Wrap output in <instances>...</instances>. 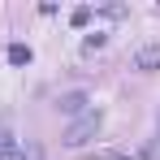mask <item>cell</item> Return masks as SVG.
Listing matches in <instances>:
<instances>
[{"label": "cell", "instance_id": "6da1fadb", "mask_svg": "<svg viewBox=\"0 0 160 160\" xmlns=\"http://www.w3.org/2000/svg\"><path fill=\"white\" fill-rule=\"evenodd\" d=\"M0 160H22V152H18V138L9 130H0Z\"/></svg>", "mask_w": 160, "mask_h": 160}, {"label": "cell", "instance_id": "3957f363", "mask_svg": "<svg viewBox=\"0 0 160 160\" xmlns=\"http://www.w3.org/2000/svg\"><path fill=\"white\" fill-rule=\"evenodd\" d=\"M9 61H13V65H30V48L26 43H13V48H9Z\"/></svg>", "mask_w": 160, "mask_h": 160}, {"label": "cell", "instance_id": "277c9868", "mask_svg": "<svg viewBox=\"0 0 160 160\" xmlns=\"http://www.w3.org/2000/svg\"><path fill=\"white\" fill-rule=\"evenodd\" d=\"M69 22H74V26H87V22H91V9H87V4L74 9V13H69Z\"/></svg>", "mask_w": 160, "mask_h": 160}, {"label": "cell", "instance_id": "5b68a950", "mask_svg": "<svg viewBox=\"0 0 160 160\" xmlns=\"http://www.w3.org/2000/svg\"><path fill=\"white\" fill-rule=\"evenodd\" d=\"M82 104H87L82 95H69V100H61V108H65V112H82Z\"/></svg>", "mask_w": 160, "mask_h": 160}, {"label": "cell", "instance_id": "7a4b0ae2", "mask_svg": "<svg viewBox=\"0 0 160 160\" xmlns=\"http://www.w3.org/2000/svg\"><path fill=\"white\" fill-rule=\"evenodd\" d=\"M134 65L138 69H160V48H143V52L134 56Z\"/></svg>", "mask_w": 160, "mask_h": 160}]
</instances>
